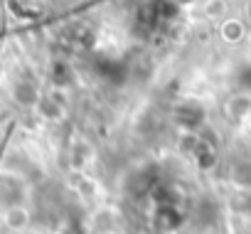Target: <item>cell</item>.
I'll list each match as a JSON object with an SVG mask.
<instances>
[{
  "instance_id": "cell-1",
  "label": "cell",
  "mask_w": 251,
  "mask_h": 234,
  "mask_svg": "<svg viewBox=\"0 0 251 234\" xmlns=\"http://www.w3.org/2000/svg\"><path fill=\"white\" fill-rule=\"evenodd\" d=\"M222 32H224V37H226V40H239V37H244V27H241V23H236V20L224 23Z\"/></svg>"
}]
</instances>
